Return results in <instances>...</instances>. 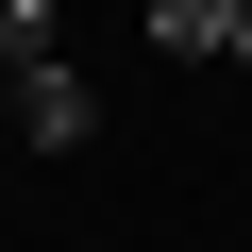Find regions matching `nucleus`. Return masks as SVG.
I'll return each mask as SVG.
<instances>
[{"label": "nucleus", "instance_id": "1", "mask_svg": "<svg viewBox=\"0 0 252 252\" xmlns=\"http://www.w3.org/2000/svg\"><path fill=\"white\" fill-rule=\"evenodd\" d=\"M17 135H34V152H84V135H101V101H84V67H67V51H51V67H17Z\"/></svg>", "mask_w": 252, "mask_h": 252}, {"label": "nucleus", "instance_id": "2", "mask_svg": "<svg viewBox=\"0 0 252 252\" xmlns=\"http://www.w3.org/2000/svg\"><path fill=\"white\" fill-rule=\"evenodd\" d=\"M152 51H235V0H152Z\"/></svg>", "mask_w": 252, "mask_h": 252}, {"label": "nucleus", "instance_id": "3", "mask_svg": "<svg viewBox=\"0 0 252 252\" xmlns=\"http://www.w3.org/2000/svg\"><path fill=\"white\" fill-rule=\"evenodd\" d=\"M0 67H51V0H0Z\"/></svg>", "mask_w": 252, "mask_h": 252}, {"label": "nucleus", "instance_id": "4", "mask_svg": "<svg viewBox=\"0 0 252 252\" xmlns=\"http://www.w3.org/2000/svg\"><path fill=\"white\" fill-rule=\"evenodd\" d=\"M219 67H252V0H235V51H219Z\"/></svg>", "mask_w": 252, "mask_h": 252}, {"label": "nucleus", "instance_id": "5", "mask_svg": "<svg viewBox=\"0 0 252 252\" xmlns=\"http://www.w3.org/2000/svg\"><path fill=\"white\" fill-rule=\"evenodd\" d=\"M0 135H17V67H0Z\"/></svg>", "mask_w": 252, "mask_h": 252}]
</instances>
